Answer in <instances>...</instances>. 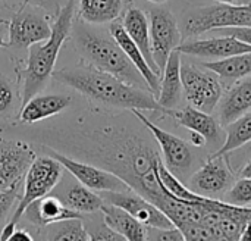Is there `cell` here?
Here are the masks:
<instances>
[{
    "instance_id": "6da1fadb",
    "label": "cell",
    "mask_w": 251,
    "mask_h": 241,
    "mask_svg": "<svg viewBox=\"0 0 251 241\" xmlns=\"http://www.w3.org/2000/svg\"><path fill=\"white\" fill-rule=\"evenodd\" d=\"M57 116L41 125L9 124L1 134L10 133L32 146H44L103 168L166 214L175 197L168 194L159 180L162 158L156 140L132 110L116 113L90 106Z\"/></svg>"
},
{
    "instance_id": "7a4b0ae2",
    "label": "cell",
    "mask_w": 251,
    "mask_h": 241,
    "mask_svg": "<svg viewBox=\"0 0 251 241\" xmlns=\"http://www.w3.org/2000/svg\"><path fill=\"white\" fill-rule=\"evenodd\" d=\"M51 78L85 97L93 107L106 110L138 109L168 115L150 90L128 84L85 62L53 71Z\"/></svg>"
},
{
    "instance_id": "3957f363",
    "label": "cell",
    "mask_w": 251,
    "mask_h": 241,
    "mask_svg": "<svg viewBox=\"0 0 251 241\" xmlns=\"http://www.w3.org/2000/svg\"><path fill=\"white\" fill-rule=\"evenodd\" d=\"M69 37L82 62L109 72L128 84L149 90L147 82L110 32L106 34L96 28V25L87 24L75 15Z\"/></svg>"
},
{
    "instance_id": "277c9868",
    "label": "cell",
    "mask_w": 251,
    "mask_h": 241,
    "mask_svg": "<svg viewBox=\"0 0 251 241\" xmlns=\"http://www.w3.org/2000/svg\"><path fill=\"white\" fill-rule=\"evenodd\" d=\"M75 12L76 0H66L51 24L50 37L46 41L32 44L28 49L26 65L22 69H16L18 77L21 78L22 105L26 103L32 96L41 93L51 78L59 52L71 34Z\"/></svg>"
},
{
    "instance_id": "5b68a950",
    "label": "cell",
    "mask_w": 251,
    "mask_h": 241,
    "mask_svg": "<svg viewBox=\"0 0 251 241\" xmlns=\"http://www.w3.org/2000/svg\"><path fill=\"white\" fill-rule=\"evenodd\" d=\"M62 175H63V166L54 158L44 153L37 155V158L34 159V162L31 163V166L28 168L24 177V183H22L24 191L19 196L13 214L10 215L9 221L6 222V225L0 233V240L9 241L16 225L22 219L24 211L32 202L50 194L51 190L62 180Z\"/></svg>"
},
{
    "instance_id": "8992f818",
    "label": "cell",
    "mask_w": 251,
    "mask_h": 241,
    "mask_svg": "<svg viewBox=\"0 0 251 241\" xmlns=\"http://www.w3.org/2000/svg\"><path fill=\"white\" fill-rule=\"evenodd\" d=\"M181 81L182 93L190 106L207 113L218 107L224 96V84L218 74L206 66L181 63Z\"/></svg>"
},
{
    "instance_id": "52a82bcc",
    "label": "cell",
    "mask_w": 251,
    "mask_h": 241,
    "mask_svg": "<svg viewBox=\"0 0 251 241\" xmlns=\"http://www.w3.org/2000/svg\"><path fill=\"white\" fill-rule=\"evenodd\" d=\"M231 27H251V4H213L191 12L184 22L185 35H200Z\"/></svg>"
},
{
    "instance_id": "ba28073f",
    "label": "cell",
    "mask_w": 251,
    "mask_h": 241,
    "mask_svg": "<svg viewBox=\"0 0 251 241\" xmlns=\"http://www.w3.org/2000/svg\"><path fill=\"white\" fill-rule=\"evenodd\" d=\"M50 34L51 24L46 18V13L29 4H21L13 12L9 22L7 49L25 52L32 44L46 41Z\"/></svg>"
},
{
    "instance_id": "9c48e42d",
    "label": "cell",
    "mask_w": 251,
    "mask_h": 241,
    "mask_svg": "<svg viewBox=\"0 0 251 241\" xmlns=\"http://www.w3.org/2000/svg\"><path fill=\"white\" fill-rule=\"evenodd\" d=\"M35 150H40L44 155H49L51 158H54L65 171H68L71 175H74L82 186L88 187L93 191L101 193V191H126L131 190L128 187V184H125L119 177H116L115 174L99 168L96 165L82 162V161H76L74 158H69L60 152H56L53 149L44 147V146H34Z\"/></svg>"
},
{
    "instance_id": "30bf717a",
    "label": "cell",
    "mask_w": 251,
    "mask_h": 241,
    "mask_svg": "<svg viewBox=\"0 0 251 241\" xmlns=\"http://www.w3.org/2000/svg\"><path fill=\"white\" fill-rule=\"evenodd\" d=\"M37 158L35 147L22 138L0 134V191L22 186L24 177Z\"/></svg>"
},
{
    "instance_id": "8fae6325",
    "label": "cell",
    "mask_w": 251,
    "mask_h": 241,
    "mask_svg": "<svg viewBox=\"0 0 251 241\" xmlns=\"http://www.w3.org/2000/svg\"><path fill=\"white\" fill-rule=\"evenodd\" d=\"M132 112L147 127V130L154 137L156 144L159 146V149L162 152V161H163L165 166L176 177L185 175L191 169V166L194 163V158H196L191 146L185 140L162 130L156 124H153L141 110L132 109Z\"/></svg>"
},
{
    "instance_id": "7c38bea8",
    "label": "cell",
    "mask_w": 251,
    "mask_h": 241,
    "mask_svg": "<svg viewBox=\"0 0 251 241\" xmlns=\"http://www.w3.org/2000/svg\"><path fill=\"white\" fill-rule=\"evenodd\" d=\"M150 46L156 65L163 71L171 53L181 44L182 37L174 13L165 7L150 10Z\"/></svg>"
},
{
    "instance_id": "4fadbf2b",
    "label": "cell",
    "mask_w": 251,
    "mask_h": 241,
    "mask_svg": "<svg viewBox=\"0 0 251 241\" xmlns=\"http://www.w3.org/2000/svg\"><path fill=\"white\" fill-rule=\"evenodd\" d=\"M107 203L125 209L138 222L147 228H172L174 222L150 200L135 193L134 190L126 191H101L99 193Z\"/></svg>"
},
{
    "instance_id": "5bb4252c",
    "label": "cell",
    "mask_w": 251,
    "mask_h": 241,
    "mask_svg": "<svg viewBox=\"0 0 251 241\" xmlns=\"http://www.w3.org/2000/svg\"><path fill=\"white\" fill-rule=\"evenodd\" d=\"M232 184L234 175L225 156L210 158L209 162L190 178V188L206 197L225 194Z\"/></svg>"
},
{
    "instance_id": "9a60e30c",
    "label": "cell",
    "mask_w": 251,
    "mask_h": 241,
    "mask_svg": "<svg viewBox=\"0 0 251 241\" xmlns=\"http://www.w3.org/2000/svg\"><path fill=\"white\" fill-rule=\"evenodd\" d=\"M68 172V171H66ZM51 194H54L66 208L79 212L82 215L99 212L104 203L100 194L94 193L88 187L82 186L74 175L68 172V175H62V180L57 183V186L51 190Z\"/></svg>"
},
{
    "instance_id": "2e32d148",
    "label": "cell",
    "mask_w": 251,
    "mask_h": 241,
    "mask_svg": "<svg viewBox=\"0 0 251 241\" xmlns=\"http://www.w3.org/2000/svg\"><path fill=\"white\" fill-rule=\"evenodd\" d=\"M74 99L69 94H35L24 103L18 112V124L34 125L41 121L54 118L71 107Z\"/></svg>"
},
{
    "instance_id": "e0dca14e",
    "label": "cell",
    "mask_w": 251,
    "mask_h": 241,
    "mask_svg": "<svg viewBox=\"0 0 251 241\" xmlns=\"http://www.w3.org/2000/svg\"><path fill=\"white\" fill-rule=\"evenodd\" d=\"M176 50L181 54H190L197 57H210V59H225L234 54L251 52V46L238 40L234 35H221L204 40H194L181 43Z\"/></svg>"
},
{
    "instance_id": "ac0fdd59",
    "label": "cell",
    "mask_w": 251,
    "mask_h": 241,
    "mask_svg": "<svg viewBox=\"0 0 251 241\" xmlns=\"http://www.w3.org/2000/svg\"><path fill=\"white\" fill-rule=\"evenodd\" d=\"M109 32L110 35L115 38V41L121 46V49L125 52V54L128 56V59L132 62V65L138 69V72L141 74V77L144 78V81L147 82L149 90L157 97L159 90H160V75H157L149 65L147 59L144 57L143 52L138 49V46L132 41V38L126 34L121 19H116L113 22H110L109 25Z\"/></svg>"
},
{
    "instance_id": "d6986e66",
    "label": "cell",
    "mask_w": 251,
    "mask_h": 241,
    "mask_svg": "<svg viewBox=\"0 0 251 241\" xmlns=\"http://www.w3.org/2000/svg\"><path fill=\"white\" fill-rule=\"evenodd\" d=\"M82 214L75 212L69 208H66L54 194H47L35 202H32L25 211L22 218L29 222L31 225L41 228L46 225H50L53 222L57 221H63V219H71V218H81L82 219Z\"/></svg>"
},
{
    "instance_id": "ffe728a7",
    "label": "cell",
    "mask_w": 251,
    "mask_h": 241,
    "mask_svg": "<svg viewBox=\"0 0 251 241\" xmlns=\"http://www.w3.org/2000/svg\"><path fill=\"white\" fill-rule=\"evenodd\" d=\"M182 97V81H181V53L175 49L163 71L160 78V90L157 94L159 105L171 115V112L179 105Z\"/></svg>"
},
{
    "instance_id": "44dd1931",
    "label": "cell",
    "mask_w": 251,
    "mask_h": 241,
    "mask_svg": "<svg viewBox=\"0 0 251 241\" xmlns=\"http://www.w3.org/2000/svg\"><path fill=\"white\" fill-rule=\"evenodd\" d=\"M171 116L184 128L201 134L210 143H219L221 138H225L221 122H218L210 113L199 110L193 106L184 109L172 110Z\"/></svg>"
},
{
    "instance_id": "7402d4cb",
    "label": "cell",
    "mask_w": 251,
    "mask_h": 241,
    "mask_svg": "<svg viewBox=\"0 0 251 241\" xmlns=\"http://www.w3.org/2000/svg\"><path fill=\"white\" fill-rule=\"evenodd\" d=\"M122 25L126 31V34L132 38V41L138 46V49L143 52L144 57L147 59L150 68L162 77V72L159 66L156 65L151 53V46H150V25H149V18L147 15L135 6H129L128 9L124 10V18H122Z\"/></svg>"
},
{
    "instance_id": "603a6c76",
    "label": "cell",
    "mask_w": 251,
    "mask_h": 241,
    "mask_svg": "<svg viewBox=\"0 0 251 241\" xmlns=\"http://www.w3.org/2000/svg\"><path fill=\"white\" fill-rule=\"evenodd\" d=\"M219 105V118L222 125H228L243 113L251 110V75L237 80L222 96Z\"/></svg>"
},
{
    "instance_id": "cb8c5ba5",
    "label": "cell",
    "mask_w": 251,
    "mask_h": 241,
    "mask_svg": "<svg viewBox=\"0 0 251 241\" xmlns=\"http://www.w3.org/2000/svg\"><path fill=\"white\" fill-rule=\"evenodd\" d=\"M101 214L106 221V224L121 234L125 240L129 241H144L149 240V231L147 227H144L141 222H138L132 215H129L125 209L115 206L112 203L104 202L101 206Z\"/></svg>"
},
{
    "instance_id": "d4e9b609",
    "label": "cell",
    "mask_w": 251,
    "mask_h": 241,
    "mask_svg": "<svg viewBox=\"0 0 251 241\" xmlns=\"http://www.w3.org/2000/svg\"><path fill=\"white\" fill-rule=\"evenodd\" d=\"M124 0H79L75 15L87 24L104 25L124 15Z\"/></svg>"
},
{
    "instance_id": "484cf974",
    "label": "cell",
    "mask_w": 251,
    "mask_h": 241,
    "mask_svg": "<svg viewBox=\"0 0 251 241\" xmlns=\"http://www.w3.org/2000/svg\"><path fill=\"white\" fill-rule=\"evenodd\" d=\"M37 239L40 240H69V241H90V236L82 224L81 218H71L53 222L50 225L41 227L37 231Z\"/></svg>"
},
{
    "instance_id": "4316f807",
    "label": "cell",
    "mask_w": 251,
    "mask_h": 241,
    "mask_svg": "<svg viewBox=\"0 0 251 241\" xmlns=\"http://www.w3.org/2000/svg\"><path fill=\"white\" fill-rule=\"evenodd\" d=\"M251 141V110L243 113L226 125L225 140L221 147L212 155V158L226 156L231 152L241 149Z\"/></svg>"
},
{
    "instance_id": "83f0119b",
    "label": "cell",
    "mask_w": 251,
    "mask_h": 241,
    "mask_svg": "<svg viewBox=\"0 0 251 241\" xmlns=\"http://www.w3.org/2000/svg\"><path fill=\"white\" fill-rule=\"evenodd\" d=\"M206 68L221 77V80H240L251 75V52L234 54L225 59H218L204 63Z\"/></svg>"
},
{
    "instance_id": "f1b7e54d",
    "label": "cell",
    "mask_w": 251,
    "mask_h": 241,
    "mask_svg": "<svg viewBox=\"0 0 251 241\" xmlns=\"http://www.w3.org/2000/svg\"><path fill=\"white\" fill-rule=\"evenodd\" d=\"M21 105V96H18L15 85L9 78L0 74V121L10 124L9 121L18 116Z\"/></svg>"
},
{
    "instance_id": "f546056e",
    "label": "cell",
    "mask_w": 251,
    "mask_h": 241,
    "mask_svg": "<svg viewBox=\"0 0 251 241\" xmlns=\"http://www.w3.org/2000/svg\"><path fill=\"white\" fill-rule=\"evenodd\" d=\"M82 224L91 240L96 241H122L125 240L121 234L113 231L104 221L101 211L94 214H87L82 216Z\"/></svg>"
},
{
    "instance_id": "4dcf8cb0",
    "label": "cell",
    "mask_w": 251,
    "mask_h": 241,
    "mask_svg": "<svg viewBox=\"0 0 251 241\" xmlns=\"http://www.w3.org/2000/svg\"><path fill=\"white\" fill-rule=\"evenodd\" d=\"M224 200L235 206L251 208V177H241L237 180L225 193Z\"/></svg>"
},
{
    "instance_id": "1f68e13d",
    "label": "cell",
    "mask_w": 251,
    "mask_h": 241,
    "mask_svg": "<svg viewBox=\"0 0 251 241\" xmlns=\"http://www.w3.org/2000/svg\"><path fill=\"white\" fill-rule=\"evenodd\" d=\"M19 196H21V186L0 191V233L6 225V222L9 221L10 212L16 206Z\"/></svg>"
},
{
    "instance_id": "d6a6232c",
    "label": "cell",
    "mask_w": 251,
    "mask_h": 241,
    "mask_svg": "<svg viewBox=\"0 0 251 241\" xmlns=\"http://www.w3.org/2000/svg\"><path fill=\"white\" fill-rule=\"evenodd\" d=\"M13 3H16L18 6L21 4H29L38 10H41L43 13H46L50 18H56L57 13L60 12L62 6L66 3V0H10Z\"/></svg>"
},
{
    "instance_id": "836d02e7",
    "label": "cell",
    "mask_w": 251,
    "mask_h": 241,
    "mask_svg": "<svg viewBox=\"0 0 251 241\" xmlns=\"http://www.w3.org/2000/svg\"><path fill=\"white\" fill-rule=\"evenodd\" d=\"M149 231V240H162V241H185L182 233L176 228H147Z\"/></svg>"
},
{
    "instance_id": "e575fe53",
    "label": "cell",
    "mask_w": 251,
    "mask_h": 241,
    "mask_svg": "<svg viewBox=\"0 0 251 241\" xmlns=\"http://www.w3.org/2000/svg\"><path fill=\"white\" fill-rule=\"evenodd\" d=\"M216 31H221L222 35H234L238 40L251 46V27H231V28H222Z\"/></svg>"
},
{
    "instance_id": "d590c367",
    "label": "cell",
    "mask_w": 251,
    "mask_h": 241,
    "mask_svg": "<svg viewBox=\"0 0 251 241\" xmlns=\"http://www.w3.org/2000/svg\"><path fill=\"white\" fill-rule=\"evenodd\" d=\"M34 240V237L26 231V230H16L15 228V231L12 233V236H10V239L9 241H32Z\"/></svg>"
},
{
    "instance_id": "8d00e7d4",
    "label": "cell",
    "mask_w": 251,
    "mask_h": 241,
    "mask_svg": "<svg viewBox=\"0 0 251 241\" xmlns=\"http://www.w3.org/2000/svg\"><path fill=\"white\" fill-rule=\"evenodd\" d=\"M191 134H190V141H191V144L194 146V147H203L206 143H207V140L201 135V134H199V133H194V131H190Z\"/></svg>"
},
{
    "instance_id": "74e56055",
    "label": "cell",
    "mask_w": 251,
    "mask_h": 241,
    "mask_svg": "<svg viewBox=\"0 0 251 241\" xmlns=\"http://www.w3.org/2000/svg\"><path fill=\"white\" fill-rule=\"evenodd\" d=\"M240 240L241 241H251V221H249L240 236Z\"/></svg>"
},
{
    "instance_id": "f35d334b",
    "label": "cell",
    "mask_w": 251,
    "mask_h": 241,
    "mask_svg": "<svg viewBox=\"0 0 251 241\" xmlns=\"http://www.w3.org/2000/svg\"><path fill=\"white\" fill-rule=\"evenodd\" d=\"M218 3H226V4H234V6H249L251 4V0H216Z\"/></svg>"
},
{
    "instance_id": "ab89813d",
    "label": "cell",
    "mask_w": 251,
    "mask_h": 241,
    "mask_svg": "<svg viewBox=\"0 0 251 241\" xmlns=\"http://www.w3.org/2000/svg\"><path fill=\"white\" fill-rule=\"evenodd\" d=\"M241 177H251V161L243 168L241 171Z\"/></svg>"
},
{
    "instance_id": "60d3db41",
    "label": "cell",
    "mask_w": 251,
    "mask_h": 241,
    "mask_svg": "<svg viewBox=\"0 0 251 241\" xmlns=\"http://www.w3.org/2000/svg\"><path fill=\"white\" fill-rule=\"evenodd\" d=\"M0 49H7V41H6L1 29H0Z\"/></svg>"
},
{
    "instance_id": "b9f144b4",
    "label": "cell",
    "mask_w": 251,
    "mask_h": 241,
    "mask_svg": "<svg viewBox=\"0 0 251 241\" xmlns=\"http://www.w3.org/2000/svg\"><path fill=\"white\" fill-rule=\"evenodd\" d=\"M149 1L156 3V4H160V3H165V1H168V0H149Z\"/></svg>"
},
{
    "instance_id": "7bdbcfd3",
    "label": "cell",
    "mask_w": 251,
    "mask_h": 241,
    "mask_svg": "<svg viewBox=\"0 0 251 241\" xmlns=\"http://www.w3.org/2000/svg\"><path fill=\"white\" fill-rule=\"evenodd\" d=\"M3 3H4V0H0V6H1Z\"/></svg>"
},
{
    "instance_id": "ee69618b",
    "label": "cell",
    "mask_w": 251,
    "mask_h": 241,
    "mask_svg": "<svg viewBox=\"0 0 251 241\" xmlns=\"http://www.w3.org/2000/svg\"><path fill=\"white\" fill-rule=\"evenodd\" d=\"M249 144H250V149H251V141H250V143H249Z\"/></svg>"
}]
</instances>
